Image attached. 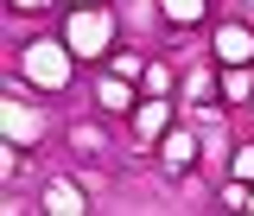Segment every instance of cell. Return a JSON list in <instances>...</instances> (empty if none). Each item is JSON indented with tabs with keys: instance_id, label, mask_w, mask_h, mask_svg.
<instances>
[{
	"instance_id": "6da1fadb",
	"label": "cell",
	"mask_w": 254,
	"mask_h": 216,
	"mask_svg": "<svg viewBox=\"0 0 254 216\" xmlns=\"http://www.w3.org/2000/svg\"><path fill=\"white\" fill-rule=\"evenodd\" d=\"M70 64H76L70 45H51V38L26 45V76L38 83V89H64V83H70Z\"/></svg>"
},
{
	"instance_id": "7a4b0ae2",
	"label": "cell",
	"mask_w": 254,
	"mask_h": 216,
	"mask_svg": "<svg viewBox=\"0 0 254 216\" xmlns=\"http://www.w3.org/2000/svg\"><path fill=\"white\" fill-rule=\"evenodd\" d=\"M108 38H115V19H108L102 6H83V13H70V32H64V45H70L76 58H102V51H108Z\"/></svg>"
},
{
	"instance_id": "3957f363",
	"label": "cell",
	"mask_w": 254,
	"mask_h": 216,
	"mask_svg": "<svg viewBox=\"0 0 254 216\" xmlns=\"http://www.w3.org/2000/svg\"><path fill=\"white\" fill-rule=\"evenodd\" d=\"M216 58H222V64H248V58H254L248 26H222V32H216Z\"/></svg>"
},
{
	"instance_id": "277c9868",
	"label": "cell",
	"mask_w": 254,
	"mask_h": 216,
	"mask_svg": "<svg viewBox=\"0 0 254 216\" xmlns=\"http://www.w3.org/2000/svg\"><path fill=\"white\" fill-rule=\"evenodd\" d=\"M0 127H6V140L19 146V140H32V134H38V115H32V108H19V102H6V108H0Z\"/></svg>"
},
{
	"instance_id": "5b68a950",
	"label": "cell",
	"mask_w": 254,
	"mask_h": 216,
	"mask_svg": "<svg viewBox=\"0 0 254 216\" xmlns=\"http://www.w3.org/2000/svg\"><path fill=\"white\" fill-rule=\"evenodd\" d=\"M45 210H51V216H83V191H76V185H51V191H45Z\"/></svg>"
},
{
	"instance_id": "8992f818",
	"label": "cell",
	"mask_w": 254,
	"mask_h": 216,
	"mask_svg": "<svg viewBox=\"0 0 254 216\" xmlns=\"http://www.w3.org/2000/svg\"><path fill=\"white\" fill-rule=\"evenodd\" d=\"M95 95H102V108H108V115H127V102H133V95H127V83H121V76H108V83H102V89H95Z\"/></svg>"
},
{
	"instance_id": "52a82bcc",
	"label": "cell",
	"mask_w": 254,
	"mask_h": 216,
	"mask_svg": "<svg viewBox=\"0 0 254 216\" xmlns=\"http://www.w3.org/2000/svg\"><path fill=\"white\" fill-rule=\"evenodd\" d=\"M165 159H172V165L185 172L190 159H197V140H190V134H172V140H165Z\"/></svg>"
},
{
	"instance_id": "ba28073f",
	"label": "cell",
	"mask_w": 254,
	"mask_h": 216,
	"mask_svg": "<svg viewBox=\"0 0 254 216\" xmlns=\"http://www.w3.org/2000/svg\"><path fill=\"white\" fill-rule=\"evenodd\" d=\"M159 6H165L178 26H197V19H203V0H159Z\"/></svg>"
},
{
	"instance_id": "9c48e42d",
	"label": "cell",
	"mask_w": 254,
	"mask_h": 216,
	"mask_svg": "<svg viewBox=\"0 0 254 216\" xmlns=\"http://www.w3.org/2000/svg\"><path fill=\"white\" fill-rule=\"evenodd\" d=\"M165 121H172V108H165V102H146V108H140V134H159Z\"/></svg>"
},
{
	"instance_id": "30bf717a",
	"label": "cell",
	"mask_w": 254,
	"mask_h": 216,
	"mask_svg": "<svg viewBox=\"0 0 254 216\" xmlns=\"http://www.w3.org/2000/svg\"><path fill=\"white\" fill-rule=\"evenodd\" d=\"M235 178H242V185L254 178V146H242V153H235Z\"/></svg>"
},
{
	"instance_id": "8fae6325",
	"label": "cell",
	"mask_w": 254,
	"mask_h": 216,
	"mask_svg": "<svg viewBox=\"0 0 254 216\" xmlns=\"http://www.w3.org/2000/svg\"><path fill=\"white\" fill-rule=\"evenodd\" d=\"M13 6H32V13H38V6H51V0H13Z\"/></svg>"
},
{
	"instance_id": "7c38bea8",
	"label": "cell",
	"mask_w": 254,
	"mask_h": 216,
	"mask_svg": "<svg viewBox=\"0 0 254 216\" xmlns=\"http://www.w3.org/2000/svg\"><path fill=\"white\" fill-rule=\"evenodd\" d=\"M248 210H254V197H248Z\"/></svg>"
}]
</instances>
